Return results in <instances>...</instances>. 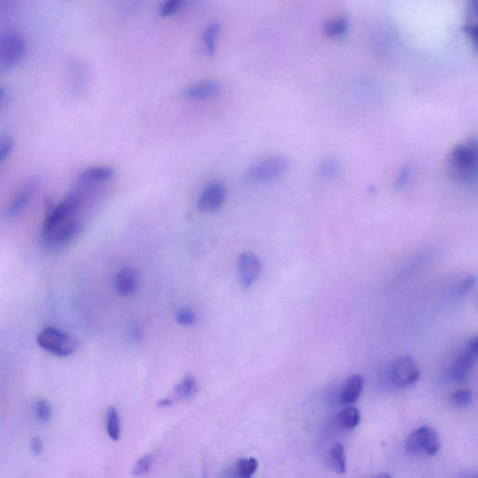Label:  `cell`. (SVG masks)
<instances>
[{
	"label": "cell",
	"mask_w": 478,
	"mask_h": 478,
	"mask_svg": "<svg viewBox=\"0 0 478 478\" xmlns=\"http://www.w3.org/2000/svg\"><path fill=\"white\" fill-rule=\"evenodd\" d=\"M477 142L472 139L454 147L448 159V171L455 181L469 184L477 176Z\"/></svg>",
	"instance_id": "obj_1"
},
{
	"label": "cell",
	"mask_w": 478,
	"mask_h": 478,
	"mask_svg": "<svg viewBox=\"0 0 478 478\" xmlns=\"http://www.w3.org/2000/svg\"><path fill=\"white\" fill-rule=\"evenodd\" d=\"M37 345L57 357H69L78 350L77 340L68 333L55 327H46L37 335Z\"/></svg>",
	"instance_id": "obj_2"
},
{
	"label": "cell",
	"mask_w": 478,
	"mask_h": 478,
	"mask_svg": "<svg viewBox=\"0 0 478 478\" xmlns=\"http://www.w3.org/2000/svg\"><path fill=\"white\" fill-rule=\"evenodd\" d=\"M26 52L25 40L15 32L0 34V71L15 69L23 61Z\"/></svg>",
	"instance_id": "obj_3"
},
{
	"label": "cell",
	"mask_w": 478,
	"mask_h": 478,
	"mask_svg": "<svg viewBox=\"0 0 478 478\" xmlns=\"http://www.w3.org/2000/svg\"><path fill=\"white\" fill-rule=\"evenodd\" d=\"M405 448L411 454L436 456L441 448V443L436 430L423 426L411 432L405 442Z\"/></svg>",
	"instance_id": "obj_4"
},
{
	"label": "cell",
	"mask_w": 478,
	"mask_h": 478,
	"mask_svg": "<svg viewBox=\"0 0 478 478\" xmlns=\"http://www.w3.org/2000/svg\"><path fill=\"white\" fill-rule=\"evenodd\" d=\"M290 161L282 155H273L249 166L248 177L255 182H268L278 178L288 170Z\"/></svg>",
	"instance_id": "obj_5"
},
{
	"label": "cell",
	"mask_w": 478,
	"mask_h": 478,
	"mask_svg": "<svg viewBox=\"0 0 478 478\" xmlns=\"http://www.w3.org/2000/svg\"><path fill=\"white\" fill-rule=\"evenodd\" d=\"M420 368L409 355L399 357L389 368V380L400 388L412 386L420 380Z\"/></svg>",
	"instance_id": "obj_6"
},
{
	"label": "cell",
	"mask_w": 478,
	"mask_h": 478,
	"mask_svg": "<svg viewBox=\"0 0 478 478\" xmlns=\"http://www.w3.org/2000/svg\"><path fill=\"white\" fill-rule=\"evenodd\" d=\"M477 356V338H474L466 343L463 351L454 362L450 374L452 380L458 382L466 380L475 367Z\"/></svg>",
	"instance_id": "obj_7"
},
{
	"label": "cell",
	"mask_w": 478,
	"mask_h": 478,
	"mask_svg": "<svg viewBox=\"0 0 478 478\" xmlns=\"http://www.w3.org/2000/svg\"><path fill=\"white\" fill-rule=\"evenodd\" d=\"M39 182L36 179H30L25 184L21 185L20 189L16 192L10 200L9 205L7 206L4 211V216L6 219L15 218L20 214L28 206L29 202L34 197L37 193Z\"/></svg>",
	"instance_id": "obj_8"
},
{
	"label": "cell",
	"mask_w": 478,
	"mask_h": 478,
	"mask_svg": "<svg viewBox=\"0 0 478 478\" xmlns=\"http://www.w3.org/2000/svg\"><path fill=\"white\" fill-rule=\"evenodd\" d=\"M238 273L240 283L248 289L254 285L262 273V263L256 255L244 252L238 259Z\"/></svg>",
	"instance_id": "obj_9"
},
{
	"label": "cell",
	"mask_w": 478,
	"mask_h": 478,
	"mask_svg": "<svg viewBox=\"0 0 478 478\" xmlns=\"http://www.w3.org/2000/svg\"><path fill=\"white\" fill-rule=\"evenodd\" d=\"M227 188L221 182H213L203 191L198 198L197 206L201 211H216L224 203Z\"/></svg>",
	"instance_id": "obj_10"
},
{
	"label": "cell",
	"mask_w": 478,
	"mask_h": 478,
	"mask_svg": "<svg viewBox=\"0 0 478 478\" xmlns=\"http://www.w3.org/2000/svg\"><path fill=\"white\" fill-rule=\"evenodd\" d=\"M114 169L111 166H92V168L85 169L80 174L79 178H78L77 187L85 190L87 188L109 181L114 178Z\"/></svg>",
	"instance_id": "obj_11"
},
{
	"label": "cell",
	"mask_w": 478,
	"mask_h": 478,
	"mask_svg": "<svg viewBox=\"0 0 478 478\" xmlns=\"http://www.w3.org/2000/svg\"><path fill=\"white\" fill-rule=\"evenodd\" d=\"M220 89L221 87L219 83L215 80H201L185 88L182 92V96L189 100H204V99H209L218 95Z\"/></svg>",
	"instance_id": "obj_12"
},
{
	"label": "cell",
	"mask_w": 478,
	"mask_h": 478,
	"mask_svg": "<svg viewBox=\"0 0 478 478\" xmlns=\"http://www.w3.org/2000/svg\"><path fill=\"white\" fill-rule=\"evenodd\" d=\"M364 380L361 375H351L340 389L339 400L344 405H351L360 398L364 389Z\"/></svg>",
	"instance_id": "obj_13"
},
{
	"label": "cell",
	"mask_w": 478,
	"mask_h": 478,
	"mask_svg": "<svg viewBox=\"0 0 478 478\" xmlns=\"http://www.w3.org/2000/svg\"><path fill=\"white\" fill-rule=\"evenodd\" d=\"M138 274L133 268L125 267L117 274L114 287L118 294L122 296H129L135 292L138 287Z\"/></svg>",
	"instance_id": "obj_14"
},
{
	"label": "cell",
	"mask_w": 478,
	"mask_h": 478,
	"mask_svg": "<svg viewBox=\"0 0 478 478\" xmlns=\"http://www.w3.org/2000/svg\"><path fill=\"white\" fill-rule=\"evenodd\" d=\"M361 421V415L356 407L344 408L337 416V423L341 429L351 430L356 428Z\"/></svg>",
	"instance_id": "obj_15"
},
{
	"label": "cell",
	"mask_w": 478,
	"mask_h": 478,
	"mask_svg": "<svg viewBox=\"0 0 478 478\" xmlns=\"http://www.w3.org/2000/svg\"><path fill=\"white\" fill-rule=\"evenodd\" d=\"M330 467L335 472L344 474L346 470V459L345 448L342 444H335L333 445L328 454V461Z\"/></svg>",
	"instance_id": "obj_16"
},
{
	"label": "cell",
	"mask_w": 478,
	"mask_h": 478,
	"mask_svg": "<svg viewBox=\"0 0 478 478\" xmlns=\"http://www.w3.org/2000/svg\"><path fill=\"white\" fill-rule=\"evenodd\" d=\"M220 34L218 24H211L204 30L202 40L206 55H213L217 49V42Z\"/></svg>",
	"instance_id": "obj_17"
},
{
	"label": "cell",
	"mask_w": 478,
	"mask_h": 478,
	"mask_svg": "<svg viewBox=\"0 0 478 478\" xmlns=\"http://www.w3.org/2000/svg\"><path fill=\"white\" fill-rule=\"evenodd\" d=\"M107 432L111 439L118 441L121 437V420L119 413L114 407L107 411Z\"/></svg>",
	"instance_id": "obj_18"
},
{
	"label": "cell",
	"mask_w": 478,
	"mask_h": 478,
	"mask_svg": "<svg viewBox=\"0 0 478 478\" xmlns=\"http://www.w3.org/2000/svg\"><path fill=\"white\" fill-rule=\"evenodd\" d=\"M198 389L197 380L193 375H187L176 387L177 397L182 400H189L195 396Z\"/></svg>",
	"instance_id": "obj_19"
},
{
	"label": "cell",
	"mask_w": 478,
	"mask_h": 478,
	"mask_svg": "<svg viewBox=\"0 0 478 478\" xmlns=\"http://www.w3.org/2000/svg\"><path fill=\"white\" fill-rule=\"evenodd\" d=\"M257 469L258 461L256 459H242L236 463L233 475H236V477H251L256 472Z\"/></svg>",
	"instance_id": "obj_20"
},
{
	"label": "cell",
	"mask_w": 478,
	"mask_h": 478,
	"mask_svg": "<svg viewBox=\"0 0 478 478\" xmlns=\"http://www.w3.org/2000/svg\"><path fill=\"white\" fill-rule=\"evenodd\" d=\"M348 21L345 17L335 18L328 21L325 26V32L329 37H338L343 36L348 30Z\"/></svg>",
	"instance_id": "obj_21"
},
{
	"label": "cell",
	"mask_w": 478,
	"mask_h": 478,
	"mask_svg": "<svg viewBox=\"0 0 478 478\" xmlns=\"http://www.w3.org/2000/svg\"><path fill=\"white\" fill-rule=\"evenodd\" d=\"M36 418L42 423H46L52 418L53 409L47 400H39L35 405Z\"/></svg>",
	"instance_id": "obj_22"
},
{
	"label": "cell",
	"mask_w": 478,
	"mask_h": 478,
	"mask_svg": "<svg viewBox=\"0 0 478 478\" xmlns=\"http://www.w3.org/2000/svg\"><path fill=\"white\" fill-rule=\"evenodd\" d=\"M472 394L469 389H459L451 396V402L457 407L466 408L472 404Z\"/></svg>",
	"instance_id": "obj_23"
},
{
	"label": "cell",
	"mask_w": 478,
	"mask_h": 478,
	"mask_svg": "<svg viewBox=\"0 0 478 478\" xmlns=\"http://www.w3.org/2000/svg\"><path fill=\"white\" fill-rule=\"evenodd\" d=\"M186 0H166L160 8V15L163 17H168L175 15L182 8H184Z\"/></svg>",
	"instance_id": "obj_24"
},
{
	"label": "cell",
	"mask_w": 478,
	"mask_h": 478,
	"mask_svg": "<svg viewBox=\"0 0 478 478\" xmlns=\"http://www.w3.org/2000/svg\"><path fill=\"white\" fill-rule=\"evenodd\" d=\"M15 148V141L9 136H4L0 138V163L4 162L12 154Z\"/></svg>",
	"instance_id": "obj_25"
},
{
	"label": "cell",
	"mask_w": 478,
	"mask_h": 478,
	"mask_svg": "<svg viewBox=\"0 0 478 478\" xmlns=\"http://www.w3.org/2000/svg\"><path fill=\"white\" fill-rule=\"evenodd\" d=\"M475 283H477V278L475 276L470 275L459 283L456 292H457L459 296H466L475 288Z\"/></svg>",
	"instance_id": "obj_26"
},
{
	"label": "cell",
	"mask_w": 478,
	"mask_h": 478,
	"mask_svg": "<svg viewBox=\"0 0 478 478\" xmlns=\"http://www.w3.org/2000/svg\"><path fill=\"white\" fill-rule=\"evenodd\" d=\"M152 464V458L150 455H145L139 459L134 467L133 472L136 475H143L150 471Z\"/></svg>",
	"instance_id": "obj_27"
},
{
	"label": "cell",
	"mask_w": 478,
	"mask_h": 478,
	"mask_svg": "<svg viewBox=\"0 0 478 478\" xmlns=\"http://www.w3.org/2000/svg\"><path fill=\"white\" fill-rule=\"evenodd\" d=\"M177 321L179 324L184 325V326H190L195 322V315L192 310H188V308H182L176 314Z\"/></svg>",
	"instance_id": "obj_28"
},
{
	"label": "cell",
	"mask_w": 478,
	"mask_h": 478,
	"mask_svg": "<svg viewBox=\"0 0 478 478\" xmlns=\"http://www.w3.org/2000/svg\"><path fill=\"white\" fill-rule=\"evenodd\" d=\"M338 166L337 163L333 160L325 161L322 163L321 172L324 176H334L337 174Z\"/></svg>",
	"instance_id": "obj_29"
},
{
	"label": "cell",
	"mask_w": 478,
	"mask_h": 478,
	"mask_svg": "<svg viewBox=\"0 0 478 478\" xmlns=\"http://www.w3.org/2000/svg\"><path fill=\"white\" fill-rule=\"evenodd\" d=\"M409 178L410 168H408V166H405V168H402V170L400 171L398 177H397L396 182V187L397 189H401L402 187H404Z\"/></svg>",
	"instance_id": "obj_30"
},
{
	"label": "cell",
	"mask_w": 478,
	"mask_h": 478,
	"mask_svg": "<svg viewBox=\"0 0 478 478\" xmlns=\"http://www.w3.org/2000/svg\"><path fill=\"white\" fill-rule=\"evenodd\" d=\"M30 445L32 452H33L35 455H39V454L42 452L43 443L39 437H33V439H31Z\"/></svg>",
	"instance_id": "obj_31"
},
{
	"label": "cell",
	"mask_w": 478,
	"mask_h": 478,
	"mask_svg": "<svg viewBox=\"0 0 478 478\" xmlns=\"http://www.w3.org/2000/svg\"><path fill=\"white\" fill-rule=\"evenodd\" d=\"M172 404V400L171 399H165L163 400V401H161L160 407H168V405H170Z\"/></svg>",
	"instance_id": "obj_32"
},
{
	"label": "cell",
	"mask_w": 478,
	"mask_h": 478,
	"mask_svg": "<svg viewBox=\"0 0 478 478\" xmlns=\"http://www.w3.org/2000/svg\"><path fill=\"white\" fill-rule=\"evenodd\" d=\"M389 477V475L388 474H380L378 475V477Z\"/></svg>",
	"instance_id": "obj_33"
},
{
	"label": "cell",
	"mask_w": 478,
	"mask_h": 478,
	"mask_svg": "<svg viewBox=\"0 0 478 478\" xmlns=\"http://www.w3.org/2000/svg\"><path fill=\"white\" fill-rule=\"evenodd\" d=\"M2 96H3V91L0 88V100H1Z\"/></svg>",
	"instance_id": "obj_34"
}]
</instances>
